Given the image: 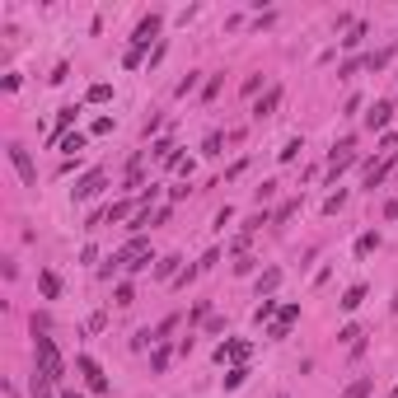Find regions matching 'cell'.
I'll return each instance as SVG.
<instances>
[{"instance_id": "obj_26", "label": "cell", "mask_w": 398, "mask_h": 398, "mask_svg": "<svg viewBox=\"0 0 398 398\" xmlns=\"http://www.w3.org/2000/svg\"><path fill=\"white\" fill-rule=\"evenodd\" d=\"M361 38H366V24H351V33L342 38V47H361Z\"/></svg>"}, {"instance_id": "obj_11", "label": "cell", "mask_w": 398, "mask_h": 398, "mask_svg": "<svg viewBox=\"0 0 398 398\" xmlns=\"http://www.w3.org/2000/svg\"><path fill=\"white\" fill-rule=\"evenodd\" d=\"M361 300H366V281H356V286H347V291H342V300H338V305H342L347 314H351V309H361Z\"/></svg>"}, {"instance_id": "obj_12", "label": "cell", "mask_w": 398, "mask_h": 398, "mask_svg": "<svg viewBox=\"0 0 398 398\" xmlns=\"http://www.w3.org/2000/svg\"><path fill=\"white\" fill-rule=\"evenodd\" d=\"M371 389H375V379H371V375H361V379H351L338 398H371Z\"/></svg>"}, {"instance_id": "obj_14", "label": "cell", "mask_w": 398, "mask_h": 398, "mask_svg": "<svg viewBox=\"0 0 398 398\" xmlns=\"http://www.w3.org/2000/svg\"><path fill=\"white\" fill-rule=\"evenodd\" d=\"M136 211H141L136 202H113V207H108V211H104V220H132Z\"/></svg>"}, {"instance_id": "obj_7", "label": "cell", "mask_w": 398, "mask_h": 398, "mask_svg": "<svg viewBox=\"0 0 398 398\" xmlns=\"http://www.w3.org/2000/svg\"><path fill=\"white\" fill-rule=\"evenodd\" d=\"M295 318H300V305H281V314L267 323V338H272V342H281V338L291 333V323H295Z\"/></svg>"}, {"instance_id": "obj_21", "label": "cell", "mask_w": 398, "mask_h": 398, "mask_svg": "<svg viewBox=\"0 0 398 398\" xmlns=\"http://www.w3.org/2000/svg\"><path fill=\"white\" fill-rule=\"evenodd\" d=\"M84 99H89V104H108V99H113V84H89Z\"/></svg>"}, {"instance_id": "obj_8", "label": "cell", "mask_w": 398, "mask_h": 398, "mask_svg": "<svg viewBox=\"0 0 398 398\" xmlns=\"http://www.w3.org/2000/svg\"><path fill=\"white\" fill-rule=\"evenodd\" d=\"M215 361H220V366H225V361H230V366H244V361H248V342H239V338L220 342L215 347Z\"/></svg>"}, {"instance_id": "obj_34", "label": "cell", "mask_w": 398, "mask_h": 398, "mask_svg": "<svg viewBox=\"0 0 398 398\" xmlns=\"http://www.w3.org/2000/svg\"><path fill=\"white\" fill-rule=\"evenodd\" d=\"M61 398H84V394H75V389H61Z\"/></svg>"}, {"instance_id": "obj_25", "label": "cell", "mask_w": 398, "mask_h": 398, "mask_svg": "<svg viewBox=\"0 0 398 398\" xmlns=\"http://www.w3.org/2000/svg\"><path fill=\"white\" fill-rule=\"evenodd\" d=\"M272 314H281V309H277V300H263V305L253 309V318H258V323H267V318H272Z\"/></svg>"}, {"instance_id": "obj_28", "label": "cell", "mask_w": 398, "mask_h": 398, "mask_svg": "<svg viewBox=\"0 0 398 398\" xmlns=\"http://www.w3.org/2000/svg\"><path fill=\"white\" fill-rule=\"evenodd\" d=\"M192 89H197V71H187V75L178 80V99H187V94H192Z\"/></svg>"}, {"instance_id": "obj_30", "label": "cell", "mask_w": 398, "mask_h": 398, "mask_svg": "<svg viewBox=\"0 0 398 398\" xmlns=\"http://www.w3.org/2000/svg\"><path fill=\"white\" fill-rule=\"evenodd\" d=\"M342 202H347V192H333V197L323 202V211H328V215H338V211H342Z\"/></svg>"}, {"instance_id": "obj_35", "label": "cell", "mask_w": 398, "mask_h": 398, "mask_svg": "<svg viewBox=\"0 0 398 398\" xmlns=\"http://www.w3.org/2000/svg\"><path fill=\"white\" fill-rule=\"evenodd\" d=\"M394 314H398V295H394Z\"/></svg>"}, {"instance_id": "obj_6", "label": "cell", "mask_w": 398, "mask_h": 398, "mask_svg": "<svg viewBox=\"0 0 398 398\" xmlns=\"http://www.w3.org/2000/svg\"><path fill=\"white\" fill-rule=\"evenodd\" d=\"M104 187H108V174H104V169H89L71 192H75V202H89V197H94V192H104Z\"/></svg>"}, {"instance_id": "obj_1", "label": "cell", "mask_w": 398, "mask_h": 398, "mask_svg": "<svg viewBox=\"0 0 398 398\" xmlns=\"http://www.w3.org/2000/svg\"><path fill=\"white\" fill-rule=\"evenodd\" d=\"M33 356H38V375H47L52 384L66 379V361H61V351H56V342L47 333H33Z\"/></svg>"}, {"instance_id": "obj_19", "label": "cell", "mask_w": 398, "mask_h": 398, "mask_svg": "<svg viewBox=\"0 0 398 398\" xmlns=\"http://www.w3.org/2000/svg\"><path fill=\"white\" fill-rule=\"evenodd\" d=\"M178 263H183V258H159V263H155V277H159V281L178 277Z\"/></svg>"}, {"instance_id": "obj_3", "label": "cell", "mask_w": 398, "mask_h": 398, "mask_svg": "<svg viewBox=\"0 0 398 398\" xmlns=\"http://www.w3.org/2000/svg\"><path fill=\"white\" fill-rule=\"evenodd\" d=\"M5 155H10V164H14V174L24 178V187H38V169H33V159H28V150L19 145V141H14Z\"/></svg>"}, {"instance_id": "obj_5", "label": "cell", "mask_w": 398, "mask_h": 398, "mask_svg": "<svg viewBox=\"0 0 398 398\" xmlns=\"http://www.w3.org/2000/svg\"><path fill=\"white\" fill-rule=\"evenodd\" d=\"M394 169H398V164H394V150H379V159H375L371 169H366V187L375 192V187H379L384 178H389V174H394Z\"/></svg>"}, {"instance_id": "obj_24", "label": "cell", "mask_w": 398, "mask_h": 398, "mask_svg": "<svg viewBox=\"0 0 398 398\" xmlns=\"http://www.w3.org/2000/svg\"><path fill=\"white\" fill-rule=\"evenodd\" d=\"M113 300H117V305H122V309H127V305H136V291H132V286H127V281H122V286H117V291H113Z\"/></svg>"}, {"instance_id": "obj_29", "label": "cell", "mask_w": 398, "mask_h": 398, "mask_svg": "<svg viewBox=\"0 0 398 398\" xmlns=\"http://www.w3.org/2000/svg\"><path fill=\"white\" fill-rule=\"evenodd\" d=\"M389 56H394V52H371V56H366V66H371V71H384V66H389Z\"/></svg>"}, {"instance_id": "obj_13", "label": "cell", "mask_w": 398, "mask_h": 398, "mask_svg": "<svg viewBox=\"0 0 398 398\" xmlns=\"http://www.w3.org/2000/svg\"><path fill=\"white\" fill-rule=\"evenodd\" d=\"M375 248H379V230H366V235H356V258H371Z\"/></svg>"}, {"instance_id": "obj_9", "label": "cell", "mask_w": 398, "mask_h": 398, "mask_svg": "<svg viewBox=\"0 0 398 398\" xmlns=\"http://www.w3.org/2000/svg\"><path fill=\"white\" fill-rule=\"evenodd\" d=\"M277 108H281V84H272V89H267L263 99L253 104V122H267V117H272Z\"/></svg>"}, {"instance_id": "obj_31", "label": "cell", "mask_w": 398, "mask_h": 398, "mask_svg": "<svg viewBox=\"0 0 398 398\" xmlns=\"http://www.w3.org/2000/svg\"><path fill=\"white\" fill-rule=\"evenodd\" d=\"M300 150H305V141H286V150H281V164H291Z\"/></svg>"}, {"instance_id": "obj_4", "label": "cell", "mask_w": 398, "mask_h": 398, "mask_svg": "<svg viewBox=\"0 0 398 398\" xmlns=\"http://www.w3.org/2000/svg\"><path fill=\"white\" fill-rule=\"evenodd\" d=\"M159 28H164V19H159V14H145V19L136 24V33H132V47H136V52H145V47L159 38Z\"/></svg>"}, {"instance_id": "obj_32", "label": "cell", "mask_w": 398, "mask_h": 398, "mask_svg": "<svg viewBox=\"0 0 398 398\" xmlns=\"http://www.w3.org/2000/svg\"><path fill=\"white\" fill-rule=\"evenodd\" d=\"M89 132H94V136H108V132H113V117H99V122H94Z\"/></svg>"}, {"instance_id": "obj_20", "label": "cell", "mask_w": 398, "mask_h": 398, "mask_svg": "<svg viewBox=\"0 0 398 398\" xmlns=\"http://www.w3.org/2000/svg\"><path fill=\"white\" fill-rule=\"evenodd\" d=\"M244 379H248V366H230V371H225V389H239Z\"/></svg>"}, {"instance_id": "obj_16", "label": "cell", "mask_w": 398, "mask_h": 398, "mask_svg": "<svg viewBox=\"0 0 398 398\" xmlns=\"http://www.w3.org/2000/svg\"><path fill=\"white\" fill-rule=\"evenodd\" d=\"M56 150H66V155H80V150H84V132H66L61 141H56Z\"/></svg>"}, {"instance_id": "obj_10", "label": "cell", "mask_w": 398, "mask_h": 398, "mask_svg": "<svg viewBox=\"0 0 398 398\" xmlns=\"http://www.w3.org/2000/svg\"><path fill=\"white\" fill-rule=\"evenodd\" d=\"M389 117H394V104H389V99H379V104L366 113V127H371V132H384V127H389Z\"/></svg>"}, {"instance_id": "obj_15", "label": "cell", "mask_w": 398, "mask_h": 398, "mask_svg": "<svg viewBox=\"0 0 398 398\" xmlns=\"http://www.w3.org/2000/svg\"><path fill=\"white\" fill-rule=\"evenodd\" d=\"M277 286H281V272H277V267H267L263 277H258V300H263V295H272Z\"/></svg>"}, {"instance_id": "obj_22", "label": "cell", "mask_w": 398, "mask_h": 398, "mask_svg": "<svg viewBox=\"0 0 398 398\" xmlns=\"http://www.w3.org/2000/svg\"><path fill=\"white\" fill-rule=\"evenodd\" d=\"M169 366V342H155V356H150V371H164Z\"/></svg>"}, {"instance_id": "obj_33", "label": "cell", "mask_w": 398, "mask_h": 398, "mask_svg": "<svg viewBox=\"0 0 398 398\" xmlns=\"http://www.w3.org/2000/svg\"><path fill=\"white\" fill-rule=\"evenodd\" d=\"M253 267H258V258H239V263H235V272H239V277H248Z\"/></svg>"}, {"instance_id": "obj_23", "label": "cell", "mask_w": 398, "mask_h": 398, "mask_svg": "<svg viewBox=\"0 0 398 398\" xmlns=\"http://www.w3.org/2000/svg\"><path fill=\"white\" fill-rule=\"evenodd\" d=\"M220 145H225V136H220V132H211L207 141H202V155H220Z\"/></svg>"}, {"instance_id": "obj_2", "label": "cell", "mask_w": 398, "mask_h": 398, "mask_svg": "<svg viewBox=\"0 0 398 398\" xmlns=\"http://www.w3.org/2000/svg\"><path fill=\"white\" fill-rule=\"evenodd\" d=\"M75 371L84 375L89 394H108V375H104V366H99L94 356H84V351H80V356H75Z\"/></svg>"}, {"instance_id": "obj_18", "label": "cell", "mask_w": 398, "mask_h": 398, "mask_svg": "<svg viewBox=\"0 0 398 398\" xmlns=\"http://www.w3.org/2000/svg\"><path fill=\"white\" fill-rule=\"evenodd\" d=\"M75 113H80V108H61V113H56V132H52V141H61V136H66V127L75 122Z\"/></svg>"}, {"instance_id": "obj_17", "label": "cell", "mask_w": 398, "mask_h": 398, "mask_svg": "<svg viewBox=\"0 0 398 398\" xmlns=\"http://www.w3.org/2000/svg\"><path fill=\"white\" fill-rule=\"evenodd\" d=\"M38 286H43L47 300H56V295H61V277H56V272H43V277H38Z\"/></svg>"}, {"instance_id": "obj_27", "label": "cell", "mask_w": 398, "mask_h": 398, "mask_svg": "<svg viewBox=\"0 0 398 398\" xmlns=\"http://www.w3.org/2000/svg\"><path fill=\"white\" fill-rule=\"evenodd\" d=\"M295 211H300V202H281V207H277V215H272V220H277V225H281V220H291Z\"/></svg>"}]
</instances>
